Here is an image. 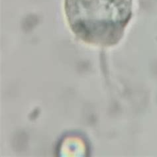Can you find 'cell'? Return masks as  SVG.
<instances>
[{
    "instance_id": "6da1fadb",
    "label": "cell",
    "mask_w": 157,
    "mask_h": 157,
    "mask_svg": "<svg viewBox=\"0 0 157 157\" xmlns=\"http://www.w3.org/2000/svg\"><path fill=\"white\" fill-rule=\"evenodd\" d=\"M64 10L77 37L111 46L121 39L131 17L132 0H65Z\"/></svg>"
}]
</instances>
